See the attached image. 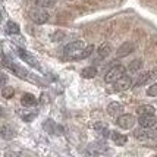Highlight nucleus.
Here are the masks:
<instances>
[{"label": "nucleus", "instance_id": "f257e3e1", "mask_svg": "<svg viewBox=\"0 0 157 157\" xmlns=\"http://www.w3.org/2000/svg\"><path fill=\"white\" fill-rule=\"evenodd\" d=\"M125 72H126V68L123 66V65H113V68L110 69L109 72L106 74L104 76V81L107 82V84H113L115 81H117L121 76L125 75Z\"/></svg>", "mask_w": 157, "mask_h": 157}, {"label": "nucleus", "instance_id": "f03ea898", "mask_svg": "<svg viewBox=\"0 0 157 157\" xmlns=\"http://www.w3.org/2000/svg\"><path fill=\"white\" fill-rule=\"evenodd\" d=\"M2 62H3V66L9 68L15 74V75H18L19 78H27V76H28V71H27V69H24L22 66H19V65L13 63L12 60H9L6 55H3V57H2Z\"/></svg>", "mask_w": 157, "mask_h": 157}, {"label": "nucleus", "instance_id": "7ed1b4c3", "mask_svg": "<svg viewBox=\"0 0 157 157\" xmlns=\"http://www.w3.org/2000/svg\"><path fill=\"white\" fill-rule=\"evenodd\" d=\"M110 52H112V46H110L109 43H103L101 46L97 48L96 55H94V59H93V63H94V65H98L100 62H103L110 55Z\"/></svg>", "mask_w": 157, "mask_h": 157}, {"label": "nucleus", "instance_id": "20e7f679", "mask_svg": "<svg viewBox=\"0 0 157 157\" xmlns=\"http://www.w3.org/2000/svg\"><path fill=\"white\" fill-rule=\"evenodd\" d=\"M132 78L129 75H123L121 76L117 81L113 82V90L115 91H125V90H128L132 87Z\"/></svg>", "mask_w": 157, "mask_h": 157}, {"label": "nucleus", "instance_id": "39448f33", "mask_svg": "<svg viewBox=\"0 0 157 157\" xmlns=\"http://www.w3.org/2000/svg\"><path fill=\"white\" fill-rule=\"evenodd\" d=\"M82 48H84V41L76 40V41L69 43L68 46L63 48V53H65V56H68V57H72V56H75L78 52H81Z\"/></svg>", "mask_w": 157, "mask_h": 157}, {"label": "nucleus", "instance_id": "423d86ee", "mask_svg": "<svg viewBox=\"0 0 157 157\" xmlns=\"http://www.w3.org/2000/svg\"><path fill=\"white\" fill-rule=\"evenodd\" d=\"M117 126L122 129H131L135 125V116L134 115H121L117 117Z\"/></svg>", "mask_w": 157, "mask_h": 157}, {"label": "nucleus", "instance_id": "0eeeda50", "mask_svg": "<svg viewBox=\"0 0 157 157\" xmlns=\"http://www.w3.org/2000/svg\"><path fill=\"white\" fill-rule=\"evenodd\" d=\"M31 19L34 21L35 24H46L48 21V13L44 9H35L31 12Z\"/></svg>", "mask_w": 157, "mask_h": 157}, {"label": "nucleus", "instance_id": "6e6552de", "mask_svg": "<svg viewBox=\"0 0 157 157\" xmlns=\"http://www.w3.org/2000/svg\"><path fill=\"white\" fill-rule=\"evenodd\" d=\"M138 123H140V126H143V128H153V126H156L157 119L154 115H140Z\"/></svg>", "mask_w": 157, "mask_h": 157}, {"label": "nucleus", "instance_id": "1a4fd4ad", "mask_svg": "<svg viewBox=\"0 0 157 157\" xmlns=\"http://www.w3.org/2000/svg\"><path fill=\"white\" fill-rule=\"evenodd\" d=\"M18 55H19V57L22 59L24 62H27V63H29L31 66H34V68H40V65H38V62H37V59H35L34 56H31L28 52H25L24 48H19L18 50Z\"/></svg>", "mask_w": 157, "mask_h": 157}, {"label": "nucleus", "instance_id": "9d476101", "mask_svg": "<svg viewBox=\"0 0 157 157\" xmlns=\"http://www.w3.org/2000/svg\"><path fill=\"white\" fill-rule=\"evenodd\" d=\"M135 50V46H134V43H123L121 47L117 48V52H116V56L117 57H125V56H128L131 55L132 52Z\"/></svg>", "mask_w": 157, "mask_h": 157}, {"label": "nucleus", "instance_id": "9b49d317", "mask_svg": "<svg viewBox=\"0 0 157 157\" xmlns=\"http://www.w3.org/2000/svg\"><path fill=\"white\" fill-rule=\"evenodd\" d=\"M43 128L47 131V132L53 134V135H60V132H62V128H60V126H57V125H56L52 119L44 121V123H43Z\"/></svg>", "mask_w": 157, "mask_h": 157}, {"label": "nucleus", "instance_id": "f8f14e48", "mask_svg": "<svg viewBox=\"0 0 157 157\" xmlns=\"http://www.w3.org/2000/svg\"><path fill=\"white\" fill-rule=\"evenodd\" d=\"M93 52H94V46H87V47H84L81 52H78L75 56H72L71 59H74V60H81V59H87L90 56L93 55Z\"/></svg>", "mask_w": 157, "mask_h": 157}, {"label": "nucleus", "instance_id": "ddd939ff", "mask_svg": "<svg viewBox=\"0 0 157 157\" xmlns=\"http://www.w3.org/2000/svg\"><path fill=\"white\" fill-rule=\"evenodd\" d=\"M106 151H107V148H106V145L103 143H93V144H90L87 153L88 154H103Z\"/></svg>", "mask_w": 157, "mask_h": 157}, {"label": "nucleus", "instance_id": "4468645a", "mask_svg": "<svg viewBox=\"0 0 157 157\" xmlns=\"http://www.w3.org/2000/svg\"><path fill=\"white\" fill-rule=\"evenodd\" d=\"M122 110H123V106L117 101L110 103L109 106H107V113H109L110 116H121Z\"/></svg>", "mask_w": 157, "mask_h": 157}, {"label": "nucleus", "instance_id": "2eb2a0df", "mask_svg": "<svg viewBox=\"0 0 157 157\" xmlns=\"http://www.w3.org/2000/svg\"><path fill=\"white\" fill-rule=\"evenodd\" d=\"M21 103L24 106H27V107H31V106H34L35 103H37V98H35V96L27 93V94H24V96L21 97Z\"/></svg>", "mask_w": 157, "mask_h": 157}, {"label": "nucleus", "instance_id": "dca6fc26", "mask_svg": "<svg viewBox=\"0 0 157 157\" xmlns=\"http://www.w3.org/2000/svg\"><path fill=\"white\" fill-rule=\"evenodd\" d=\"M112 140L116 145H125L126 141H128V137L121 134V132H112Z\"/></svg>", "mask_w": 157, "mask_h": 157}, {"label": "nucleus", "instance_id": "f3484780", "mask_svg": "<svg viewBox=\"0 0 157 157\" xmlns=\"http://www.w3.org/2000/svg\"><path fill=\"white\" fill-rule=\"evenodd\" d=\"M0 134H2V138H3V140H12V138L15 137V131L12 129L10 126H7V125H3V126H2Z\"/></svg>", "mask_w": 157, "mask_h": 157}, {"label": "nucleus", "instance_id": "a211bd4d", "mask_svg": "<svg viewBox=\"0 0 157 157\" xmlns=\"http://www.w3.org/2000/svg\"><path fill=\"white\" fill-rule=\"evenodd\" d=\"M81 75H82V78H87V79L94 78L97 75V68L96 66H87V68H84L81 71Z\"/></svg>", "mask_w": 157, "mask_h": 157}, {"label": "nucleus", "instance_id": "6ab92c4d", "mask_svg": "<svg viewBox=\"0 0 157 157\" xmlns=\"http://www.w3.org/2000/svg\"><path fill=\"white\" fill-rule=\"evenodd\" d=\"M6 33H7V34H10V35L19 34V33H21L19 25H18L16 22H12V21H9V22L6 24Z\"/></svg>", "mask_w": 157, "mask_h": 157}, {"label": "nucleus", "instance_id": "aec40b11", "mask_svg": "<svg viewBox=\"0 0 157 157\" xmlns=\"http://www.w3.org/2000/svg\"><path fill=\"white\" fill-rule=\"evenodd\" d=\"M154 112H156V109L153 106H150V104H143V106L138 107V113L140 115H154Z\"/></svg>", "mask_w": 157, "mask_h": 157}, {"label": "nucleus", "instance_id": "412c9836", "mask_svg": "<svg viewBox=\"0 0 157 157\" xmlns=\"http://www.w3.org/2000/svg\"><path fill=\"white\" fill-rule=\"evenodd\" d=\"M150 81V72H143L141 75H138L137 78V81H135V85H144L145 82H148Z\"/></svg>", "mask_w": 157, "mask_h": 157}, {"label": "nucleus", "instance_id": "4be33fe9", "mask_svg": "<svg viewBox=\"0 0 157 157\" xmlns=\"http://www.w3.org/2000/svg\"><path fill=\"white\" fill-rule=\"evenodd\" d=\"M141 66H143V60H141V59H135V60L128 66V71H129V72H137L138 69H141Z\"/></svg>", "mask_w": 157, "mask_h": 157}, {"label": "nucleus", "instance_id": "5701e85b", "mask_svg": "<svg viewBox=\"0 0 157 157\" xmlns=\"http://www.w3.org/2000/svg\"><path fill=\"white\" fill-rule=\"evenodd\" d=\"M134 137L138 138V140H145V138H148V132H145V131H144V128L141 126L140 129L134 131Z\"/></svg>", "mask_w": 157, "mask_h": 157}, {"label": "nucleus", "instance_id": "b1692460", "mask_svg": "<svg viewBox=\"0 0 157 157\" xmlns=\"http://www.w3.org/2000/svg\"><path fill=\"white\" fill-rule=\"evenodd\" d=\"M13 94H15V90L12 88V87H3V90H2L3 98H12Z\"/></svg>", "mask_w": 157, "mask_h": 157}, {"label": "nucleus", "instance_id": "393cba45", "mask_svg": "<svg viewBox=\"0 0 157 157\" xmlns=\"http://www.w3.org/2000/svg\"><path fill=\"white\" fill-rule=\"evenodd\" d=\"M98 137L101 138V140H107L109 137H112V132L104 126V128H101V129H98Z\"/></svg>", "mask_w": 157, "mask_h": 157}, {"label": "nucleus", "instance_id": "a878e982", "mask_svg": "<svg viewBox=\"0 0 157 157\" xmlns=\"http://www.w3.org/2000/svg\"><path fill=\"white\" fill-rule=\"evenodd\" d=\"M55 3V0H37V5L41 7H46V6H52Z\"/></svg>", "mask_w": 157, "mask_h": 157}, {"label": "nucleus", "instance_id": "bb28decb", "mask_svg": "<svg viewBox=\"0 0 157 157\" xmlns=\"http://www.w3.org/2000/svg\"><path fill=\"white\" fill-rule=\"evenodd\" d=\"M147 94H148V96H157V82L156 84H153V85H151L150 88L147 90Z\"/></svg>", "mask_w": 157, "mask_h": 157}, {"label": "nucleus", "instance_id": "cd10ccee", "mask_svg": "<svg viewBox=\"0 0 157 157\" xmlns=\"http://www.w3.org/2000/svg\"><path fill=\"white\" fill-rule=\"evenodd\" d=\"M148 138H153V140H157V126H153V129L148 132Z\"/></svg>", "mask_w": 157, "mask_h": 157}, {"label": "nucleus", "instance_id": "c85d7f7f", "mask_svg": "<svg viewBox=\"0 0 157 157\" xmlns=\"http://www.w3.org/2000/svg\"><path fill=\"white\" fill-rule=\"evenodd\" d=\"M153 79H157V68L150 71V81H153Z\"/></svg>", "mask_w": 157, "mask_h": 157}, {"label": "nucleus", "instance_id": "c756f323", "mask_svg": "<svg viewBox=\"0 0 157 157\" xmlns=\"http://www.w3.org/2000/svg\"><path fill=\"white\" fill-rule=\"evenodd\" d=\"M104 126H106V125H104V123H94V129H101V128H104Z\"/></svg>", "mask_w": 157, "mask_h": 157}, {"label": "nucleus", "instance_id": "7c9ffc66", "mask_svg": "<svg viewBox=\"0 0 157 157\" xmlns=\"http://www.w3.org/2000/svg\"><path fill=\"white\" fill-rule=\"evenodd\" d=\"M6 84V75H2V87H5Z\"/></svg>", "mask_w": 157, "mask_h": 157}]
</instances>
